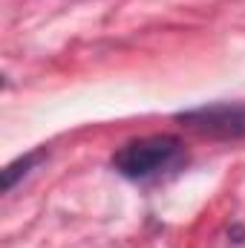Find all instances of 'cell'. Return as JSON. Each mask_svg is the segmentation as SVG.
Segmentation results:
<instances>
[{
  "instance_id": "7a4b0ae2",
  "label": "cell",
  "mask_w": 245,
  "mask_h": 248,
  "mask_svg": "<svg viewBox=\"0 0 245 248\" xmlns=\"http://www.w3.org/2000/svg\"><path fill=\"white\" fill-rule=\"evenodd\" d=\"M176 122L211 136V139H243L245 136V104H205L176 113Z\"/></svg>"
},
{
  "instance_id": "6da1fadb",
  "label": "cell",
  "mask_w": 245,
  "mask_h": 248,
  "mask_svg": "<svg viewBox=\"0 0 245 248\" xmlns=\"http://www.w3.org/2000/svg\"><path fill=\"white\" fill-rule=\"evenodd\" d=\"M182 153V141L176 136H147V139H136L130 144H124L122 150L113 156V168L127 176V179H147L156 170L173 165Z\"/></svg>"
},
{
  "instance_id": "3957f363",
  "label": "cell",
  "mask_w": 245,
  "mask_h": 248,
  "mask_svg": "<svg viewBox=\"0 0 245 248\" xmlns=\"http://www.w3.org/2000/svg\"><path fill=\"white\" fill-rule=\"evenodd\" d=\"M44 159V150H35V153H26L23 159H17V162H12L6 170H3V190H12L15 187V182L20 179V176H26L38 162Z\"/></svg>"
}]
</instances>
